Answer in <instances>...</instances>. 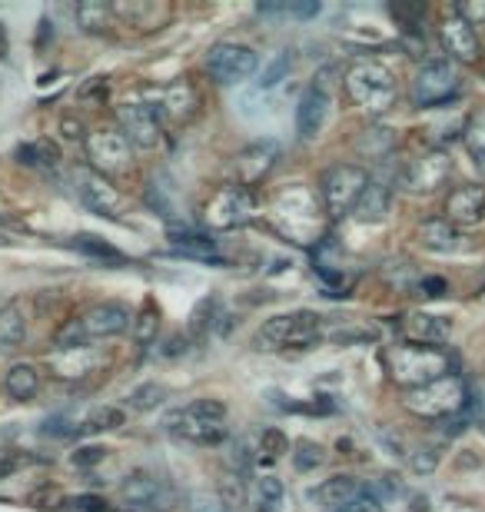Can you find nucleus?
Instances as JSON below:
<instances>
[{
  "label": "nucleus",
  "instance_id": "1",
  "mask_svg": "<svg viewBox=\"0 0 485 512\" xmlns=\"http://www.w3.org/2000/svg\"><path fill=\"white\" fill-rule=\"evenodd\" d=\"M133 326V313L130 306H123L117 300L107 303H94L90 310H84L77 320H67L57 333V350H84V346H94L103 340H113V336L127 333Z\"/></svg>",
  "mask_w": 485,
  "mask_h": 512
},
{
  "label": "nucleus",
  "instance_id": "2",
  "mask_svg": "<svg viewBox=\"0 0 485 512\" xmlns=\"http://www.w3.org/2000/svg\"><path fill=\"white\" fill-rule=\"evenodd\" d=\"M319 336H323V316H316L313 310L280 313L253 333V350L260 353L313 350Z\"/></svg>",
  "mask_w": 485,
  "mask_h": 512
},
{
  "label": "nucleus",
  "instance_id": "3",
  "mask_svg": "<svg viewBox=\"0 0 485 512\" xmlns=\"http://www.w3.org/2000/svg\"><path fill=\"white\" fill-rule=\"evenodd\" d=\"M226 403L223 399H193V403L173 409V413L163 419V426L170 429L173 436L187 439L196 446H216L226 439Z\"/></svg>",
  "mask_w": 485,
  "mask_h": 512
},
{
  "label": "nucleus",
  "instance_id": "4",
  "mask_svg": "<svg viewBox=\"0 0 485 512\" xmlns=\"http://www.w3.org/2000/svg\"><path fill=\"white\" fill-rule=\"evenodd\" d=\"M349 100L366 114H386L396 104V80L376 60H356L343 77Z\"/></svg>",
  "mask_w": 485,
  "mask_h": 512
},
{
  "label": "nucleus",
  "instance_id": "5",
  "mask_svg": "<svg viewBox=\"0 0 485 512\" xmlns=\"http://www.w3.org/2000/svg\"><path fill=\"white\" fill-rule=\"evenodd\" d=\"M386 366L399 386L422 389L446 376L449 356L442 350H432V346H392L386 353Z\"/></svg>",
  "mask_w": 485,
  "mask_h": 512
},
{
  "label": "nucleus",
  "instance_id": "6",
  "mask_svg": "<svg viewBox=\"0 0 485 512\" xmlns=\"http://www.w3.org/2000/svg\"><path fill=\"white\" fill-rule=\"evenodd\" d=\"M369 187V173L356 163H336L323 173L319 180V197H323V207L333 220L346 217V213L356 210L359 197Z\"/></svg>",
  "mask_w": 485,
  "mask_h": 512
},
{
  "label": "nucleus",
  "instance_id": "7",
  "mask_svg": "<svg viewBox=\"0 0 485 512\" xmlns=\"http://www.w3.org/2000/svg\"><path fill=\"white\" fill-rule=\"evenodd\" d=\"M253 217H256V197H253V190L240 187V183L220 187L203 207V223L210 230H220V233L246 227Z\"/></svg>",
  "mask_w": 485,
  "mask_h": 512
},
{
  "label": "nucleus",
  "instance_id": "8",
  "mask_svg": "<svg viewBox=\"0 0 485 512\" xmlns=\"http://www.w3.org/2000/svg\"><path fill=\"white\" fill-rule=\"evenodd\" d=\"M406 406L412 413L429 416V419L452 416L466 406V386H462V380H456V376H442V380L422 386V389H409Z\"/></svg>",
  "mask_w": 485,
  "mask_h": 512
},
{
  "label": "nucleus",
  "instance_id": "9",
  "mask_svg": "<svg viewBox=\"0 0 485 512\" xmlns=\"http://www.w3.org/2000/svg\"><path fill=\"white\" fill-rule=\"evenodd\" d=\"M459 74L452 64H442V60H432L419 70V77L412 80V100L416 107H442L449 100L459 97Z\"/></svg>",
  "mask_w": 485,
  "mask_h": 512
},
{
  "label": "nucleus",
  "instance_id": "10",
  "mask_svg": "<svg viewBox=\"0 0 485 512\" xmlns=\"http://www.w3.org/2000/svg\"><path fill=\"white\" fill-rule=\"evenodd\" d=\"M206 70L223 87L243 84L256 74V54L243 44H226L223 40V44H213L210 54H206Z\"/></svg>",
  "mask_w": 485,
  "mask_h": 512
},
{
  "label": "nucleus",
  "instance_id": "11",
  "mask_svg": "<svg viewBox=\"0 0 485 512\" xmlns=\"http://www.w3.org/2000/svg\"><path fill=\"white\" fill-rule=\"evenodd\" d=\"M74 187H77L80 203H84L87 210H94L97 217L120 220V213H123V193L113 187V183L103 177V173L90 170V167H80V170H74Z\"/></svg>",
  "mask_w": 485,
  "mask_h": 512
},
{
  "label": "nucleus",
  "instance_id": "12",
  "mask_svg": "<svg viewBox=\"0 0 485 512\" xmlns=\"http://www.w3.org/2000/svg\"><path fill=\"white\" fill-rule=\"evenodd\" d=\"M449 173H452V163H449L446 153L429 150V153H422V157L409 160L406 167H402L399 183L412 193H432L449 180Z\"/></svg>",
  "mask_w": 485,
  "mask_h": 512
},
{
  "label": "nucleus",
  "instance_id": "13",
  "mask_svg": "<svg viewBox=\"0 0 485 512\" xmlns=\"http://www.w3.org/2000/svg\"><path fill=\"white\" fill-rule=\"evenodd\" d=\"M87 157L94 160L97 173L113 177L130 170V140L120 130H97L87 137Z\"/></svg>",
  "mask_w": 485,
  "mask_h": 512
},
{
  "label": "nucleus",
  "instance_id": "14",
  "mask_svg": "<svg viewBox=\"0 0 485 512\" xmlns=\"http://www.w3.org/2000/svg\"><path fill=\"white\" fill-rule=\"evenodd\" d=\"M280 163V143L276 140H256L246 150L236 153V183L246 190H253L256 183H263Z\"/></svg>",
  "mask_w": 485,
  "mask_h": 512
},
{
  "label": "nucleus",
  "instance_id": "15",
  "mask_svg": "<svg viewBox=\"0 0 485 512\" xmlns=\"http://www.w3.org/2000/svg\"><path fill=\"white\" fill-rule=\"evenodd\" d=\"M117 124H120V133L133 143V147L153 150L160 143V120H157V110L150 104H120Z\"/></svg>",
  "mask_w": 485,
  "mask_h": 512
},
{
  "label": "nucleus",
  "instance_id": "16",
  "mask_svg": "<svg viewBox=\"0 0 485 512\" xmlns=\"http://www.w3.org/2000/svg\"><path fill=\"white\" fill-rule=\"evenodd\" d=\"M120 496H123V503L137 512H160L170 503L167 486H163V479H157L153 473H133L127 483H123Z\"/></svg>",
  "mask_w": 485,
  "mask_h": 512
},
{
  "label": "nucleus",
  "instance_id": "17",
  "mask_svg": "<svg viewBox=\"0 0 485 512\" xmlns=\"http://www.w3.org/2000/svg\"><path fill=\"white\" fill-rule=\"evenodd\" d=\"M326 107H329V97L323 87H309L303 90L296 104V133L299 140H313L319 130H323V120H326Z\"/></svg>",
  "mask_w": 485,
  "mask_h": 512
},
{
  "label": "nucleus",
  "instance_id": "18",
  "mask_svg": "<svg viewBox=\"0 0 485 512\" xmlns=\"http://www.w3.org/2000/svg\"><path fill=\"white\" fill-rule=\"evenodd\" d=\"M446 213H449V223L456 227H476V223L485 220V187H459L456 193L449 197L446 203Z\"/></svg>",
  "mask_w": 485,
  "mask_h": 512
},
{
  "label": "nucleus",
  "instance_id": "19",
  "mask_svg": "<svg viewBox=\"0 0 485 512\" xmlns=\"http://www.w3.org/2000/svg\"><path fill=\"white\" fill-rule=\"evenodd\" d=\"M359 496H363V486H359L353 476H329L326 483H319L316 493H313V499L326 512H343V509L353 506Z\"/></svg>",
  "mask_w": 485,
  "mask_h": 512
},
{
  "label": "nucleus",
  "instance_id": "20",
  "mask_svg": "<svg viewBox=\"0 0 485 512\" xmlns=\"http://www.w3.org/2000/svg\"><path fill=\"white\" fill-rule=\"evenodd\" d=\"M196 107H200V94H196L193 84H187V80L170 84L160 97V114L170 117L173 124H187V120H193Z\"/></svg>",
  "mask_w": 485,
  "mask_h": 512
},
{
  "label": "nucleus",
  "instance_id": "21",
  "mask_svg": "<svg viewBox=\"0 0 485 512\" xmlns=\"http://www.w3.org/2000/svg\"><path fill=\"white\" fill-rule=\"evenodd\" d=\"M100 366V356L94 346H84V350H57L54 360H50V370L64 380H80V376L94 373Z\"/></svg>",
  "mask_w": 485,
  "mask_h": 512
},
{
  "label": "nucleus",
  "instance_id": "22",
  "mask_svg": "<svg viewBox=\"0 0 485 512\" xmlns=\"http://www.w3.org/2000/svg\"><path fill=\"white\" fill-rule=\"evenodd\" d=\"M442 44H446L449 54L459 57V60H476L479 57L476 30H472V24H466L462 17H449L446 24H442Z\"/></svg>",
  "mask_w": 485,
  "mask_h": 512
},
{
  "label": "nucleus",
  "instance_id": "23",
  "mask_svg": "<svg viewBox=\"0 0 485 512\" xmlns=\"http://www.w3.org/2000/svg\"><path fill=\"white\" fill-rule=\"evenodd\" d=\"M402 333H406L412 343H442L452 333V326L449 320H442V316L412 313L402 320Z\"/></svg>",
  "mask_w": 485,
  "mask_h": 512
},
{
  "label": "nucleus",
  "instance_id": "24",
  "mask_svg": "<svg viewBox=\"0 0 485 512\" xmlns=\"http://www.w3.org/2000/svg\"><path fill=\"white\" fill-rule=\"evenodd\" d=\"M24 336H27L24 306H20V303L0 306V353H14V350H20Z\"/></svg>",
  "mask_w": 485,
  "mask_h": 512
},
{
  "label": "nucleus",
  "instance_id": "25",
  "mask_svg": "<svg viewBox=\"0 0 485 512\" xmlns=\"http://www.w3.org/2000/svg\"><path fill=\"white\" fill-rule=\"evenodd\" d=\"M389 203H392V193L386 183H369L366 193L359 197L353 217L359 223H383L386 213H389Z\"/></svg>",
  "mask_w": 485,
  "mask_h": 512
},
{
  "label": "nucleus",
  "instance_id": "26",
  "mask_svg": "<svg viewBox=\"0 0 485 512\" xmlns=\"http://www.w3.org/2000/svg\"><path fill=\"white\" fill-rule=\"evenodd\" d=\"M459 240V230L449 220H426L419 227V243L432 253H456Z\"/></svg>",
  "mask_w": 485,
  "mask_h": 512
},
{
  "label": "nucleus",
  "instance_id": "27",
  "mask_svg": "<svg viewBox=\"0 0 485 512\" xmlns=\"http://www.w3.org/2000/svg\"><path fill=\"white\" fill-rule=\"evenodd\" d=\"M4 389H7V396H14V399H34L37 396V389H40V373H37V366L34 363H17V366H10L7 376H4Z\"/></svg>",
  "mask_w": 485,
  "mask_h": 512
},
{
  "label": "nucleus",
  "instance_id": "28",
  "mask_svg": "<svg viewBox=\"0 0 485 512\" xmlns=\"http://www.w3.org/2000/svg\"><path fill=\"white\" fill-rule=\"evenodd\" d=\"M110 14L113 7L103 4V0H84V4H77V24L87 30V34H103L110 24Z\"/></svg>",
  "mask_w": 485,
  "mask_h": 512
},
{
  "label": "nucleus",
  "instance_id": "29",
  "mask_svg": "<svg viewBox=\"0 0 485 512\" xmlns=\"http://www.w3.org/2000/svg\"><path fill=\"white\" fill-rule=\"evenodd\" d=\"M17 160L27 163V167H57L60 147H57V143H50V140L27 143V147H17Z\"/></svg>",
  "mask_w": 485,
  "mask_h": 512
},
{
  "label": "nucleus",
  "instance_id": "30",
  "mask_svg": "<svg viewBox=\"0 0 485 512\" xmlns=\"http://www.w3.org/2000/svg\"><path fill=\"white\" fill-rule=\"evenodd\" d=\"M127 423V416H123V409L117 406H100L94 409L84 423H80V433H110V429H120Z\"/></svg>",
  "mask_w": 485,
  "mask_h": 512
},
{
  "label": "nucleus",
  "instance_id": "31",
  "mask_svg": "<svg viewBox=\"0 0 485 512\" xmlns=\"http://www.w3.org/2000/svg\"><path fill=\"white\" fill-rule=\"evenodd\" d=\"M157 330H160V313H157V306L147 303L137 316H133L130 333H133V340H137L140 346H147V343L157 340Z\"/></svg>",
  "mask_w": 485,
  "mask_h": 512
},
{
  "label": "nucleus",
  "instance_id": "32",
  "mask_svg": "<svg viewBox=\"0 0 485 512\" xmlns=\"http://www.w3.org/2000/svg\"><path fill=\"white\" fill-rule=\"evenodd\" d=\"M290 70H293V54H290V50H280V54H276V57L270 60V64H266L263 74H260V87H263V90L276 87L280 80L290 77Z\"/></svg>",
  "mask_w": 485,
  "mask_h": 512
},
{
  "label": "nucleus",
  "instance_id": "33",
  "mask_svg": "<svg viewBox=\"0 0 485 512\" xmlns=\"http://www.w3.org/2000/svg\"><path fill=\"white\" fill-rule=\"evenodd\" d=\"M163 396H167V389H163L160 383H143L127 396V403H130V409H137V413H147V409L157 406Z\"/></svg>",
  "mask_w": 485,
  "mask_h": 512
},
{
  "label": "nucleus",
  "instance_id": "34",
  "mask_svg": "<svg viewBox=\"0 0 485 512\" xmlns=\"http://www.w3.org/2000/svg\"><path fill=\"white\" fill-rule=\"evenodd\" d=\"M256 493H260V509L263 512H280L283 506V483L276 476H263L260 479V486H256Z\"/></svg>",
  "mask_w": 485,
  "mask_h": 512
},
{
  "label": "nucleus",
  "instance_id": "35",
  "mask_svg": "<svg viewBox=\"0 0 485 512\" xmlns=\"http://www.w3.org/2000/svg\"><path fill=\"white\" fill-rule=\"evenodd\" d=\"M74 250H80V253H87V256H97V260H123V256L113 250V247H107L103 240H97V237H90V233H84V237H74Z\"/></svg>",
  "mask_w": 485,
  "mask_h": 512
},
{
  "label": "nucleus",
  "instance_id": "36",
  "mask_svg": "<svg viewBox=\"0 0 485 512\" xmlns=\"http://www.w3.org/2000/svg\"><path fill=\"white\" fill-rule=\"evenodd\" d=\"M466 143H469L472 157H476L479 163H485V110L472 117V124L466 130Z\"/></svg>",
  "mask_w": 485,
  "mask_h": 512
},
{
  "label": "nucleus",
  "instance_id": "37",
  "mask_svg": "<svg viewBox=\"0 0 485 512\" xmlns=\"http://www.w3.org/2000/svg\"><path fill=\"white\" fill-rule=\"evenodd\" d=\"M270 456V459H280L283 453H290V443H286V436L280 429H263L260 433V456Z\"/></svg>",
  "mask_w": 485,
  "mask_h": 512
},
{
  "label": "nucleus",
  "instance_id": "38",
  "mask_svg": "<svg viewBox=\"0 0 485 512\" xmlns=\"http://www.w3.org/2000/svg\"><path fill=\"white\" fill-rule=\"evenodd\" d=\"M293 463L296 469H316L319 463H323V449L313 446V443H296V453H293Z\"/></svg>",
  "mask_w": 485,
  "mask_h": 512
},
{
  "label": "nucleus",
  "instance_id": "39",
  "mask_svg": "<svg viewBox=\"0 0 485 512\" xmlns=\"http://www.w3.org/2000/svg\"><path fill=\"white\" fill-rule=\"evenodd\" d=\"M213 310H216L213 300H203L200 306H196L193 316H190V336H203L206 326H213Z\"/></svg>",
  "mask_w": 485,
  "mask_h": 512
},
{
  "label": "nucleus",
  "instance_id": "40",
  "mask_svg": "<svg viewBox=\"0 0 485 512\" xmlns=\"http://www.w3.org/2000/svg\"><path fill=\"white\" fill-rule=\"evenodd\" d=\"M409 466H412V473H432V469L439 466V453L432 446H422L409 456Z\"/></svg>",
  "mask_w": 485,
  "mask_h": 512
},
{
  "label": "nucleus",
  "instance_id": "41",
  "mask_svg": "<svg viewBox=\"0 0 485 512\" xmlns=\"http://www.w3.org/2000/svg\"><path fill=\"white\" fill-rule=\"evenodd\" d=\"M103 459H107V449H103V446H84V449H77L70 463H74L77 469H90V466L103 463Z\"/></svg>",
  "mask_w": 485,
  "mask_h": 512
},
{
  "label": "nucleus",
  "instance_id": "42",
  "mask_svg": "<svg viewBox=\"0 0 485 512\" xmlns=\"http://www.w3.org/2000/svg\"><path fill=\"white\" fill-rule=\"evenodd\" d=\"M70 509H74V512H103V499H97V496L70 499Z\"/></svg>",
  "mask_w": 485,
  "mask_h": 512
},
{
  "label": "nucleus",
  "instance_id": "43",
  "mask_svg": "<svg viewBox=\"0 0 485 512\" xmlns=\"http://www.w3.org/2000/svg\"><path fill=\"white\" fill-rule=\"evenodd\" d=\"M456 10L466 24H472V20H485V4H459Z\"/></svg>",
  "mask_w": 485,
  "mask_h": 512
},
{
  "label": "nucleus",
  "instance_id": "44",
  "mask_svg": "<svg viewBox=\"0 0 485 512\" xmlns=\"http://www.w3.org/2000/svg\"><path fill=\"white\" fill-rule=\"evenodd\" d=\"M419 290H426V296H442V293H446V283H442V280H422Z\"/></svg>",
  "mask_w": 485,
  "mask_h": 512
},
{
  "label": "nucleus",
  "instance_id": "45",
  "mask_svg": "<svg viewBox=\"0 0 485 512\" xmlns=\"http://www.w3.org/2000/svg\"><path fill=\"white\" fill-rule=\"evenodd\" d=\"M482 433H485V423H482Z\"/></svg>",
  "mask_w": 485,
  "mask_h": 512
}]
</instances>
